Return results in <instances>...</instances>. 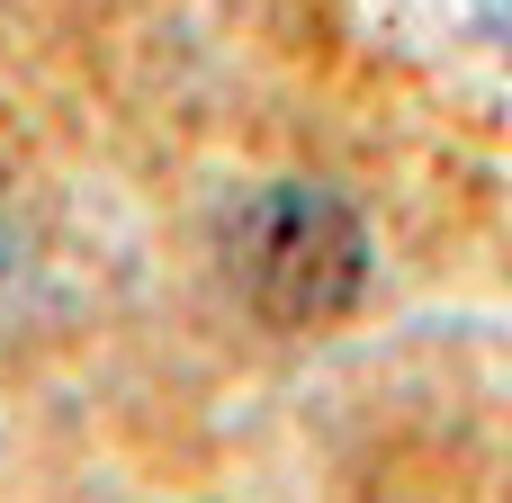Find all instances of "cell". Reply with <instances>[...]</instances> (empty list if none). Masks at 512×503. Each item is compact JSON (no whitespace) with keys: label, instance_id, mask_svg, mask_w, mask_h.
Instances as JSON below:
<instances>
[{"label":"cell","instance_id":"obj_2","mask_svg":"<svg viewBox=\"0 0 512 503\" xmlns=\"http://www.w3.org/2000/svg\"><path fill=\"white\" fill-rule=\"evenodd\" d=\"M468 9H477V27H486V36L512 54V0H468Z\"/></svg>","mask_w":512,"mask_h":503},{"label":"cell","instance_id":"obj_1","mask_svg":"<svg viewBox=\"0 0 512 503\" xmlns=\"http://www.w3.org/2000/svg\"><path fill=\"white\" fill-rule=\"evenodd\" d=\"M225 261H234V288L270 324H333V315H351V297L369 279V234L333 189L288 180V189H261L234 207Z\"/></svg>","mask_w":512,"mask_h":503}]
</instances>
